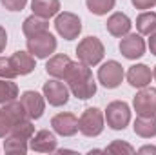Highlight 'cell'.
<instances>
[{
	"label": "cell",
	"mask_w": 156,
	"mask_h": 155,
	"mask_svg": "<svg viewBox=\"0 0 156 155\" xmlns=\"http://www.w3.org/2000/svg\"><path fill=\"white\" fill-rule=\"evenodd\" d=\"M64 80L67 82L69 91L80 100H87L96 93V82L93 78V73H91L89 66L82 64L80 60L73 62L69 66Z\"/></svg>",
	"instance_id": "cell-1"
},
{
	"label": "cell",
	"mask_w": 156,
	"mask_h": 155,
	"mask_svg": "<svg viewBox=\"0 0 156 155\" xmlns=\"http://www.w3.org/2000/svg\"><path fill=\"white\" fill-rule=\"evenodd\" d=\"M105 55V47L102 44V40L96 39V37H85L78 42L76 46V57L78 60L85 66H96L102 62Z\"/></svg>",
	"instance_id": "cell-2"
},
{
	"label": "cell",
	"mask_w": 156,
	"mask_h": 155,
	"mask_svg": "<svg viewBox=\"0 0 156 155\" xmlns=\"http://www.w3.org/2000/svg\"><path fill=\"white\" fill-rule=\"evenodd\" d=\"M105 117L98 108H87L78 119V131L85 137H98L104 131Z\"/></svg>",
	"instance_id": "cell-3"
},
{
	"label": "cell",
	"mask_w": 156,
	"mask_h": 155,
	"mask_svg": "<svg viewBox=\"0 0 156 155\" xmlns=\"http://www.w3.org/2000/svg\"><path fill=\"white\" fill-rule=\"evenodd\" d=\"M105 120H107V126L111 130H125L127 124L131 122V108L127 102L123 100H113L107 104V110H105Z\"/></svg>",
	"instance_id": "cell-4"
},
{
	"label": "cell",
	"mask_w": 156,
	"mask_h": 155,
	"mask_svg": "<svg viewBox=\"0 0 156 155\" xmlns=\"http://www.w3.org/2000/svg\"><path fill=\"white\" fill-rule=\"evenodd\" d=\"M55 29L62 39L75 40L78 39V35L82 31V20H80L78 15L71 13V11L58 13L56 18H55Z\"/></svg>",
	"instance_id": "cell-5"
},
{
	"label": "cell",
	"mask_w": 156,
	"mask_h": 155,
	"mask_svg": "<svg viewBox=\"0 0 156 155\" xmlns=\"http://www.w3.org/2000/svg\"><path fill=\"white\" fill-rule=\"evenodd\" d=\"M27 51L35 59H49L56 51V39L49 31H44L40 35H35L27 39Z\"/></svg>",
	"instance_id": "cell-6"
},
{
	"label": "cell",
	"mask_w": 156,
	"mask_h": 155,
	"mask_svg": "<svg viewBox=\"0 0 156 155\" xmlns=\"http://www.w3.org/2000/svg\"><path fill=\"white\" fill-rule=\"evenodd\" d=\"M42 93H44L45 100L55 108H60L69 102V88L64 82H60L58 78L47 80L42 88Z\"/></svg>",
	"instance_id": "cell-7"
},
{
	"label": "cell",
	"mask_w": 156,
	"mask_h": 155,
	"mask_svg": "<svg viewBox=\"0 0 156 155\" xmlns=\"http://www.w3.org/2000/svg\"><path fill=\"white\" fill-rule=\"evenodd\" d=\"M98 80L107 89L118 88L122 84V80H123V68H122V64L116 62V60L104 62L100 66V70H98Z\"/></svg>",
	"instance_id": "cell-8"
},
{
	"label": "cell",
	"mask_w": 156,
	"mask_h": 155,
	"mask_svg": "<svg viewBox=\"0 0 156 155\" xmlns=\"http://www.w3.org/2000/svg\"><path fill=\"white\" fill-rule=\"evenodd\" d=\"M120 53L129 60H136L145 53V40L140 33H127L120 40Z\"/></svg>",
	"instance_id": "cell-9"
},
{
	"label": "cell",
	"mask_w": 156,
	"mask_h": 155,
	"mask_svg": "<svg viewBox=\"0 0 156 155\" xmlns=\"http://www.w3.org/2000/svg\"><path fill=\"white\" fill-rule=\"evenodd\" d=\"M136 115H156V88H142L133 99Z\"/></svg>",
	"instance_id": "cell-10"
},
{
	"label": "cell",
	"mask_w": 156,
	"mask_h": 155,
	"mask_svg": "<svg viewBox=\"0 0 156 155\" xmlns=\"http://www.w3.org/2000/svg\"><path fill=\"white\" fill-rule=\"evenodd\" d=\"M20 102H22L26 113H27V117L31 120L40 119L44 115V112H45V97H44V93L40 95L38 91H33V89L24 91L22 97H20Z\"/></svg>",
	"instance_id": "cell-11"
},
{
	"label": "cell",
	"mask_w": 156,
	"mask_h": 155,
	"mask_svg": "<svg viewBox=\"0 0 156 155\" xmlns=\"http://www.w3.org/2000/svg\"><path fill=\"white\" fill-rule=\"evenodd\" d=\"M51 126L55 133L62 137H73L78 133V119L73 113H58L51 119Z\"/></svg>",
	"instance_id": "cell-12"
},
{
	"label": "cell",
	"mask_w": 156,
	"mask_h": 155,
	"mask_svg": "<svg viewBox=\"0 0 156 155\" xmlns=\"http://www.w3.org/2000/svg\"><path fill=\"white\" fill-rule=\"evenodd\" d=\"M29 148L33 152H40V153L56 152V137L49 130H40L29 139Z\"/></svg>",
	"instance_id": "cell-13"
},
{
	"label": "cell",
	"mask_w": 156,
	"mask_h": 155,
	"mask_svg": "<svg viewBox=\"0 0 156 155\" xmlns=\"http://www.w3.org/2000/svg\"><path fill=\"white\" fill-rule=\"evenodd\" d=\"M151 78H153V71L149 66L145 64H134L129 68L127 71V82L136 88V89H142V88H147L151 84Z\"/></svg>",
	"instance_id": "cell-14"
},
{
	"label": "cell",
	"mask_w": 156,
	"mask_h": 155,
	"mask_svg": "<svg viewBox=\"0 0 156 155\" xmlns=\"http://www.w3.org/2000/svg\"><path fill=\"white\" fill-rule=\"evenodd\" d=\"M105 28H107V31H109L113 37L122 39V37H125V35L131 31L133 24H131V18H129L125 13H113V15L107 18Z\"/></svg>",
	"instance_id": "cell-15"
},
{
	"label": "cell",
	"mask_w": 156,
	"mask_h": 155,
	"mask_svg": "<svg viewBox=\"0 0 156 155\" xmlns=\"http://www.w3.org/2000/svg\"><path fill=\"white\" fill-rule=\"evenodd\" d=\"M9 59H11V64L16 75H29L37 68L35 57L29 51H15Z\"/></svg>",
	"instance_id": "cell-16"
},
{
	"label": "cell",
	"mask_w": 156,
	"mask_h": 155,
	"mask_svg": "<svg viewBox=\"0 0 156 155\" xmlns=\"http://www.w3.org/2000/svg\"><path fill=\"white\" fill-rule=\"evenodd\" d=\"M71 64H73V60L67 55H53L45 64V71L53 78H64Z\"/></svg>",
	"instance_id": "cell-17"
},
{
	"label": "cell",
	"mask_w": 156,
	"mask_h": 155,
	"mask_svg": "<svg viewBox=\"0 0 156 155\" xmlns=\"http://www.w3.org/2000/svg\"><path fill=\"white\" fill-rule=\"evenodd\" d=\"M31 9H33V15L49 20L51 17L58 15L60 0H31Z\"/></svg>",
	"instance_id": "cell-18"
},
{
	"label": "cell",
	"mask_w": 156,
	"mask_h": 155,
	"mask_svg": "<svg viewBox=\"0 0 156 155\" xmlns=\"http://www.w3.org/2000/svg\"><path fill=\"white\" fill-rule=\"evenodd\" d=\"M133 130L136 135L144 137V139H151L156 135V115H138Z\"/></svg>",
	"instance_id": "cell-19"
},
{
	"label": "cell",
	"mask_w": 156,
	"mask_h": 155,
	"mask_svg": "<svg viewBox=\"0 0 156 155\" xmlns=\"http://www.w3.org/2000/svg\"><path fill=\"white\" fill-rule=\"evenodd\" d=\"M22 31H24V35H26L27 39H31V37L40 35V33H44V31H49V22H47L45 18L37 17V15H31V17H27V18L24 20Z\"/></svg>",
	"instance_id": "cell-20"
},
{
	"label": "cell",
	"mask_w": 156,
	"mask_h": 155,
	"mask_svg": "<svg viewBox=\"0 0 156 155\" xmlns=\"http://www.w3.org/2000/svg\"><path fill=\"white\" fill-rule=\"evenodd\" d=\"M4 139H5L4 141V152L5 153H26L29 150V144H27L29 141L16 135V133H7Z\"/></svg>",
	"instance_id": "cell-21"
},
{
	"label": "cell",
	"mask_w": 156,
	"mask_h": 155,
	"mask_svg": "<svg viewBox=\"0 0 156 155\" xmlns=\"http://www.w3.org/2000/svg\"><path fill=\"white\" fill-rule=\"evenodd\" d=\"M136 29L140 35H151L156 31V13L144 11L136 18Z\"/></svg>",
	"instance_id": "cell-22"
},
{
	"label": "cell",
	"mask_w": 156,
	"mask_h": 155,
	"mask_svg": "<svg viewBox=\"0 0 156 155\" xmlns=\"http://www.w3.org/2000/svg\"><path fill=\"white\" fill-rule=\"evenodd\" d=\"M16 97H18V86L13 82V78H0V104L15 100Z\"/></svg>",
	"instance_id": "cell-23"
},
{
	"label": "cell",
	"mask_w": 156,
	"mask_h": 155,
	"mask_svg": "<svg viewBox=\"0 0 156 155\" xmlns=\"http://www.w3.org/2000/svg\"><path fill=\"white\" fill-rule=\"evenodd\" d=\"M115 4H116V0H85L87 9H89L93 15H98V17L107 15V13L115 7Z\"/></svg>",
	"instance_id": "cell-24"
},
{
	"label": "cell",
	"mask_w": 156,
	"mask_h": 155,
	"mask_svg": "<svg viewBox=\"0 0 156 155\" xmlns=\"http://www.w3.org/2000/svg\"><path fill=\"white\" fill-rule=\"evenodd\" d=\"M136 152L129 142H125V141H113L107 148H105V153H113V155H133Z\"/></svg>",
	"instance_id": "cell-25"
},
{
	"label": "cell",
	"mask_w": 156,
	"mask_h": 155,
	"mask_svg": "<svg viewBox=\"0 0 156 155\" xmlns=\"http://www.w3.org/2000/svg\"><path fill=\"white\" fill-rule=\"evenodd\" d=\"M18 77L13 70V64H11V59H5V57H0V78H15Z\"/></svg>",
	"instance_id": "cell-26"
},
{
	"label": "cell",
	"mask_w": 156,
	"mask_h": 155,
	"mask_svg": "<svg viewBox=\"0 0 156 155\" xmlns=\"http://www.w3.org/2000/svg\"><path fill=\"white\" fill-rule=\"evenodd\" d=\"M0 4L7 11H22L27 4V0H0Z\"/></svg>",
	"instance_id": "cell-27"
},
{
	"label": "cell",
	"mask_w": 156,
	"mask_h": 155,
	"mask_svg": "<svg viewBox=\"0 0 156 155\" xmlns=\"http://www.w3.org/2000/svg\"><path fill=\"white\" fill-rule=\"evenodd\" d=\"M11 130H13L11 122H9V120L4 117V113L0 112V139H4V137H5V135L11 131Z\"/></svg>",
	"instance_id": "cell-28"
},
{
	"label": "cell",
	"mask_w": 156,
	"mask_h": 155,
	"mask_svg": "<svg viewBox=\"0 0 156 155\" xmlns=\"http://www.w3.org/2000/svg\"><path fill=\"white\" fill-rule=\"evenodd\" d=\"M133 6L136 9H142V11H147V9H153L156 6V0H131Z\"/></svg>",
	"instance_id": "cell-29"
},
{
	"label": "cell",
	"mask_w": 156,
	"mask_h": 155,
	"mask_svg": "<svg viewBox=\"0 0 156 155\" xmlns=\"http://www.w3.org/2000/svg\"><path fill=\"white\" fill-rule=\"evenodd\" d=\"M5 46H7V33H5V29L0 26V53L5 49Z\"/></svg>",
	"instance_id": "cell-30"
},
{
	"label": "cell",
	"mask_w": 156,
	"mask_h": 155,
	"mask_svg": "<svg viewBox=\"0 0 156 155\" xmlns=\"http://www.w3.org/2000/svg\"><path fill=\"white\" fill-rule=\"evenodd\" d=\"M149 37H151V39H149V49H151L153 55H156V31L154 33H151Z\"/></svg>",
	"instance_id": "cell-31"
},
{
	"label": "cell",
	"mask_w": 156,
	"mask_h": 155,
	"mask_svg": "<svg viewBox=\"0 0 156 155\" xmlns=\"http://www.w3.org/2000/svg\"><path fill=\"white\" fill-rule=\"evenodd\" d=\"M138 153H153V155H156V148L154 146H144V148L138 150Z\"/></svg>",
	"instance_id": "cell-32"
},
{
	"label": "cell",
	"mask_w": 156,
	"mask_h": 155,
	"mask_svg": "<svg viewBox=\"0 0 156 155\" xmlns=\"http://www.w3.org/2000/svg\"><path fill=\"white\" fill-rule=\"evenodd\" d=\"M153 78L156 80V66H154V71H153Z\"/></svg>",
	"instance_id": "cell-33"
}]
</instances>
